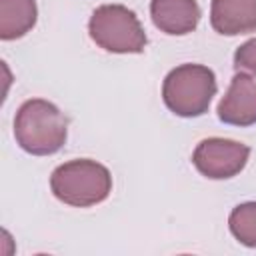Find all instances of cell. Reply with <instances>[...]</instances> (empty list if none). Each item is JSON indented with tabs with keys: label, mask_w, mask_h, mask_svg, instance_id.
I'll use <instances>...</instances> for the list:
<instances>
[{
	"label": "cell",
	"mask_w": 256,
	"mask_h": 256,
	"mask_svg": "<svg viewBox=\"0 0 256 256\" xmlns=\"http://www.w3.org/2000/svg\"><path fill=\"white\" fill-rule=\"evenodd\" d=\"M38 20L36 0H0V38L16 40L26 36Z\"/></svg>",
	"instance_id": "obj_9"
},
{
	"label": "cell",
	"mask_w": 256,
	"mask_h": 256,
	"mask_svg": "<svg viewBox=\"0 0 256 256\" xmlns=\"http://www.w3.org/2000/svg\"><path fill=\"white\" fill-rule=\"evenodd\" d=\"M250 158V148L230 138H204L192 152L194 168L210 180H228L240 174Z\"/></svg>",
	"instance_id": "obj_5"
},
{
	"label": "cell",
	"mask_w": 256,
	"mask_h": 256,
	"mask_svg": "<svg viewBox=\"0 0 256 256\" xmlns=\"http://www.w3.org/2000/svg\"><path fill=\"white\" fill-rule=\"evenodd\" d=\"M228 228L240 244L256 248V202H244L232 208L228 216Z\"/></svg>",
	"instance_id": "obj_10"
},
{
	"label": "cell",
	"mask_w": 256,
	"mask_h": 256,
	"mask_svg": "<svg viewBox=\"0 0 256 256\" xmlns=\"http://www.w3.org/2000/svg\"><path fill=\"white\" fill-rule=\"evenodd\" d=\"M88 34L96 46L112 54H140L148 42L136 14L122 4L98 6L90 16Z\"/></svg>",
	"instance_id": "obj_4"
},
{
	"label": "cell",
	"mask_w": 256,
	"mask_h": 256,
	"mask_svg": "<svg viewBox=\"0 0 256 256\" xmlns=\"http://www.w3.org/2000/svg\"><path fill=\"white\" fill-rule=\"evenodd\" d=\"M216 76L204 64H180L162 82V100L170 112L182 118H196L208 112L216 96Z\"/></svg>",
	"instance_id": "obj_3"
},
{
	"label": "cell",
	"mask_w": 256,
	"mask_h": 256,
	"mask_svg": "<svg viewBox=\"0 0 256 256\" xmlns=\"http://www.w3.org/2000/svg\"><path fill=\"white\" fill-rule=\"evenodd\" d=\"M196 0H150V18L154 26L168 36H184L196 30L200 22Z\"/></svg>",
	"instance_id": "obj_7"
},
{
	"label": "cell",
	"mask_w": 256,
	"mask_h": 256,
	"mask_svg": "<svg viewBox=\"0 0 256 256\" xmlns=\"http://www.w3.org/2000/svg\"><path fill=\"white\" fill-rule=\"evenodd\" d=\"M52 194L76 208H88L104 202L112 192L110 170L90 158H76L54 168L50 176Z\"/></svg>",
	"instance_id": "obj_2"
},
{
	"label": "cell",
	"mask_w": 256,
	"mask_h": 256,
	"mask_svg": "<svg viewBox=\"0 0 256 256\" xmlns=\"http://www.w3.org/2000/svg\"><path fill=\"white\" fill-rule=\"evenodd\" d=\"M14 138L18 146L28 154H56L66 144L68 118L56 104L44 98H30L16 112Z\"/></svg>",
	"instance_id": "obj_1"
},
{
	"label": "cell",
	"mask_w": 256,
	"mask_h": 256,
	"mask_svg": "<svg viewBox=\"0 0 256 256\" xmlns=\"http://www.w3.org/2000/svg\"><path fill=\"white\" fill-rule=\"evenodd\" d=\"M210 24L222 36L250 34L256 30V0H212Z\"/></svg>",
	"instance_id": "obj_8"
},
{
	"label": "cell",
	"mask_w": 256,
	"mask_h": 256,
	"mask_svg": "<svg viewBox=\"0 0 256 256\" xmlns=\"http://www.w3.org/2000/svg\"><path fill=\"white\" fill-rule=\"evenodd\" d=\"M234 68L236 72L256 74V38L246 40L234 52Z\"/></svg>",
	"instance_id": "obj_11"
},
{
	"label": "cell",
	"mask_w": 256,
	"mask_h": 256,
	"mask_svg": "<svg viewBox=\"0 0 256 256\" xmlns=\"http://www.w3.org/2000/svg\"><path fill=\"white\" fill-rule=\"evenodd\" d=\"M218 118L232 126L256 124V80L244 72H236L228 92L218 102Z\"/></svg>",
	"instance_id": "obj_6"
}]
</instances>
